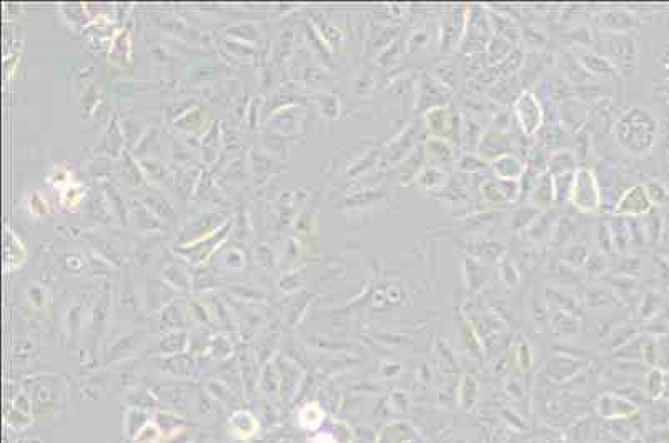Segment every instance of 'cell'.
Segmentation results:
<instances>
[{"instance_id":"4","label":"cell","mask_w":669,"mask_h":443,"mask_svg":"<svg viewBox=\"0 0 669 443\" xmlns=\"http://www.w3.org/2000/svg\"><path fill=\"white\" fill-rule=\"evenodd\" d=\"M648 198L644 195V190L641 187H635L629 190L620 202V210L618 212L626 213H641L648 208Z\"/></svg>"},{"instance_id":"1","label":"cell","mask_w":669,"mask_h":443,"mask_svg":"<svg viewBox=\"0 0 669 443\" xmlns=\"http://www.w3.org/2000/svg\"><path fill=\"white\" fill-rule=\"evenodd\" d=\"M600 187L594 175L586 169H579L571 187V202L581 212H596L600 208Z\"/></svg>"},{"instance_id":"3","label":"cell","mask_w":669,"mask_h":443,"mask_svg":"<svg viewBox=\"0 0 669 443\" xmlns=\"http://www.w3.org/2000/svg\"><path fill=\"white\" fill-rule=\"evenodd\" d=\"M493 169H495V173L500 177V180H518L520 175L523 173V165L513 155H500V157H496L495 163H493Z\"/></svg>"},{"instance_id":"2","label":"cell","mask_w":669,"mask_h":443,"mask_svg":"<svg viewBox=\"0 0 669 443\" xmlns=\"http://www.w3.org/2000/svg\"><path fill=\"white\" fill-rule=\"evenodd\" d=\"M516 114H518L521 128H523L528 135L535 134V132L539 128V125H542V120H543L542 107H539L538 100H536L535 95H531V93L526 92L520 97L518 102H516Z\"/></svg>"}]
</instances>
